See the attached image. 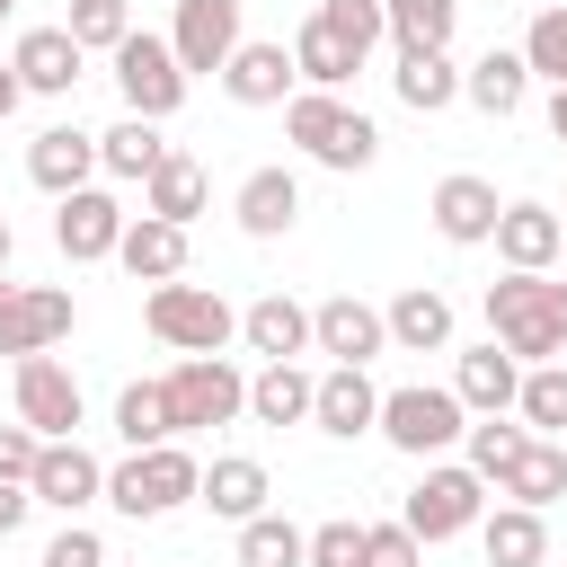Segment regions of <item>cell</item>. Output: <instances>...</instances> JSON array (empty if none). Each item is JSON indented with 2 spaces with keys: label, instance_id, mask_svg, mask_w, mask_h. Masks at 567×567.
<instances>
[{
  "label": "cell",
  "instance_id": "1",
  "mask_svg": "<svg viewBox=\"0 0 567 567\" xmlns=\"http://www.w3.org/2000/svg\"><path fill=\"white\" fill-rule=\"evenodd\" d=\"M487 328L514 363H558L567 354V284H549V275L487 284Z\"/></svg>",
  "mask_w": 567,
  "mask_h": 567
},
{
  "label": "cell",
  "instance_id": "2",
  "mask_svg": "<svg viewBox=\"0 0 567 567\" xmlns=\"http://www.w3.org/2000/svg\"><path fill=\"white\" fill-rule=\"evenodd\" d=\"M284 133L319 159V168H372L381 159V124L363 115V106H346L337 89H301V97H284Z\"/></svg>",
  "mask_w": 567,
  "mask_h": 567
},
{
  "label": "cell",
  "instance_id": "3",
  "mask_svg": "<svg viewBox=\"0 0 567 567\" xmlns=\"http://www.w3.org/2000/svg\"><path fill=\"white\" fill-rule=\"evenodd\" d=\"M195 487H204V461H195L186 443L124 452V461L106 470V505H115V514H133V523H159V514H177Z\"/></svg>",
  "mask_w": 567,
  "mask_h": 567
},
{
  "label": "cell",
  "instance_id": "4",
  "mask_svg": "<svg viewBox=\"0 0 567 567\" xmlns=\"http://www.w3.org/2000/svg\"><path fill=\"white\" fill-rule=\"evenodd\" d=\"M142 328L159 337V346H177V354H221L230 337H239V310L213 292V284H151V301H142Z\"/></svg>",
  "mask_w": 567,
  "mask_h": 567
},
{
  "label": "cell",
  "instance_id": "5",
  "mask_svg": "<svg viewBox=\"0 0 567 567\" xmlns=\"http://www.w3.org/2000/svg\"><path fill=\"white\" fill-rule=\"evenodd\" d=\"M478 514H487V478H478L470 461H434V470L408 487V505H399V523H408L416 540H461V532H478Z\"/></svg>",
  "mask_w": 567,
  "mask_h": 567
},
{
  "label": "cell",
  "instance_id": "6",
  "mask_svg": "<svg viewBox=\"0 0 567 567\" xmlns=\"http://www.w3.org/2000/svg\"><path fill=\"white\" fill-rule=\"evenodd\" d=\"M159 399H168V434H204V425L248 416V381H239L221 354H186V363L159 381Z\"/></svg>",
  "mask_w": 567,
  "mask_h": 567
},
{
  "label": "cell",
  "instance_id": "7",
  "mask_svg": "<svg viewBox=\"0 0 567 567\" xmlns=\"http://www.w3.org/2000/svg\"><path fill=\"white\" fill-rule=\"evenodd\" d=\"M106 62H115V89H124V115H151V124H168V115L186 106V71H177L168 35L133 27V35H124Z\"/></svg>",
  "mask_w": 567,
  "mask_h": 567
},
{
  "label": "cell",
  "instance_id": "8",
  "mask_svg": "<svg viewBox=\"0 0 567 567\" xmlns=\"http://www.w3.org/2000/svg\"><path fill=\"white\" fill-rule=\"evenodd\" d=\"M461 416H470V408H461L452 390L408 381V390H381V416H372V425H381V434H390L408 461H434L443 443H461Z\"/></svg>",
  "mask_w": 567,
  "mask_h": 567
},
{
  "label": "cell",
  "instance_id": "9",
  "mask_svg": "<svg viewBox=\"0 0 567 567\" xmlns=\"http://www.w3.org/2000/svg\"><path fill=\"white\" fill-rule=\"evenodd\" d=\"M71 319H80V301L62 284H9L0 292V354H53L71 337Z\"/></svg>",
  "mask_w": 567,
  "mask_h": 567
},
{
  "label": "cell",
  "instance_id": "10",
  "mask_svg": "<svg viewBox=\"0 0 567 567\" xmlns=\"http://www.w3.org/2000/svg\"><path fill=\"white\" fill-rule=\"evenodd\" d=\"M27 496L53 505V514H80V505L106 496V461H97L80 434H53V443L35 452V470H27Z\"/></svg>",
  "mask_w": 567,
  "mask_h": 567
},
{
  "label": "cell",
  "instance_id": "11",
  "mask_svg": "<svg viewBox=\"0 0 567 567\" xmlns=\"http://www.w3.org/2000/svg\"><path fill=\"white\" fill-rule=\"evenodd\" d=\"M115 239H124V204L106 186H71L62 213H53V248L71 266H97V257H115Z\"/></svg>",
  "mask_w": 567,
  "mask_h": 567
},
{
  "label": "cell",
  "instance_id": "12",
  "mask_svg": "<svg viewBox=\"0 0 567 567\" xmlns=\"http://www.w3.org/2000/svg\"><path fill=\"white\" fill-rule=\"evenodd\" d=\"M80 381L53 363V354H18V425H35L44 443L53 434H80Z\"/></svg>",
  "mask_w": 567,
  "mask_h": 567
},
{
  "label": "cell",
  "instance_id": "13",
  "mask_svg": "<svg viewBox=\"0 0 567 567\" xmlns=\"http://www.w3.org/2000/svg\"><path fill=\"white\" fill-rule=\"evenodd\" d=\"M168 53L177 71H221L239 53V0H177V27H168Z\"/></svg>",
  "mask_w": 567,
  "mask_h": 567
},
{
  "label": "cell",
  "instance_id": "14",
  "mask_svg": "<svg viewBox=\"0 0 567 567\" xmlns=\"http://www.w3.org/2000/svg\"><path fill=\"white\" fill-rule=\"evenodd\" d=\"M372 416H381L372 372H363V363H328V372H319V390H310V425H319V434H337V443H354V434H372Z\"/></svg>",
  "mask_w": 567,
  "mask_h": 567
},
{
  "label": "cell",
  "instance_id": "15",
  "mask_svg": "<svg viewBox=\"0 0 567 567\" xmlns=\"http://www.w3.org/2000/svg\"><path fill=\"white\" fill-rule=\"evenodd\" d=\"M80 44H71V27H27L18 35V53H9V71L27 80V97H71L80 89Z\"/></svg>",
  "mask_w": 567,
  "mask_h": 567
},
{
  "label": "cell",
  "instance_id": "16",
  "mask_svg": "<svg viewBox=\"0 0 567 567\" xmlns=\"http://www.w3.org/2000/svg\"><path fill=\"white\" fill-rule=\"evenodd\" d=\"M310 346H319V354H337V363H372V354L390 346V328H381V310H372V301L337 292V301H319V310H310Z\"/></svg>",
  "mask_w": 567,
  "mask_h": 567
},
{
  "label": "cell",
  "instance_id": "17",
  "mask_svg": "<svg viewBox=\"0 0 567 567\" xmlns=\"http://www.w3.org/2000/svg\"><path fill=\"white\" fill-rule=\"evenodd\" d=\"M89 168H97V133H80V124H44L35 142H27V177L62 204L71 186H89Z\"/></svg>",
  "mask_w": 567,
  "mask_h": 567
},
{
  "label": "cell",
  "instance_id": "18",
  "mask_svg": "<svg viewBox=\"0 0 567 567\" xmlns=\"http://www.w3.org/2000/svg\"><path fill=\"white\" fill-rule=\"evenodd\" d=\"M230 213H239L248 239H284V230L301 221V177H292V168H248L239 195H230Z\"/></svg>",
  "mask_w": 567,
  "mask_h": 567
},
{
  "label": "cell",
  "instance_id": "19",
  "mask_svg": "<svg viewBox=\"0 0 567 567\" xmlns=\"http://www.w3.org/2000/svg\"><path fill=\"white\" fill-rule=\"evenodd\" d=\"M425 213H434V230H443L452 248H478V239L496 230V213H505V204H496V186H487V177L452 168V177L434 186V204H425Z\"/></svg>",
  "mask_w": 567,
  "mask_h": 567
},
{
  "label": "cell",
  "instance_id": "20",
  "mask_svg": "<svg viewBox=\"0 0 567 567\" xmlns=\"http://www.w3.org/2000/svg\"><path fill=\"white\" fill-rule=\"evenodd\" d=\"M487 239H496L505 275H549V266H558V213H549V204H505Z\"/></svg>",
  "mask_w": 567,
  "mask_h": 567
},
{
  "label": "cell",
  "instance_id": "21",
  "mask_svg": "<svg viewBox=\"0 0 567 567\" xmlns=\"http://www.w3.org/2000/svg\"><path fill=\"white\" fill-rule=\"evenodd\" d=\"M115 266H124L133 284H168V275H186V221H159V213L124 221V239H115Z\"/></svg>",
  "mask_w": 567,
  "mask_h": 567
},
{
  "label": "cell",
  "instance_id": "22",
  "mask_svg": "<svg viewBox=\"0 0 567 567\" xmlns=\"http://www.w3.org/2000/svg\"><path fill=\"white\" fill-rule=\"evenodd\" d=\"M221 89H230L239 106H284V89H292V44H257V35H239V53L221 62Z\"/></svg>",
  "mask_w": 567,
  "mask_h": 567
},
{
  "label": "cell",
  "instance_id": "23",
  "mask_svg": "<svg viewBox=\"0 0 567 567\" xmlns=\"http://www.w3.org/2000/svg\"><path fill=\"white\" fill-rule=\"evenodd\" d=\"M204 195H213V177H204V159H195V151H159V168L142 177V213H159V221H186V230H195Z\"/></svg>",
  "mask_w": 567,
  "mask_h": 567
},
{
  "label": "cell",
  "instance_id": "24",
  "mask_svg": "<svg viewBox=\"0 0 567 567\" xmlns=\"http://www.w3.org/2000/svg\"><path fill=\"white\" fill-rule=\"evenodd\" d=\"M381 328H390L399 354H443V346H452V301H443L434 284H408V292L381 310Z\"/></svg>",
  "mask_w": 567,
  "mask_h": 567
},
{
  "label": "cell",
  "instance_id": "25",
  "mask_svg": "<svg viewBox=\"0 0 567 567\" xmlns=\"http://www.w3.org/2000/svg\"><path fill=\"white\" fill-rule=\"evenodd\" d=\"M239 337H248V354L292 363V354H310V310H301L292 292H266V301H248V310H239Z\"/></svg>",
  "mask_w": 567,
  "mask_h": 567
},
{
  "label": "cell",
  "instance_id": "26",
  "mask_svg": "<svg viewBox=\"0 0 567 567\" xmlns=\"http://www.w3.org/2000/svg\"><path fill=\"white\" fill-rule=\"evenodd\" d=\"M514 390H523V363H514L496 337H487V346H470V354H461V372H452V399H461V408H478V416H505V408H514Z\"/></svg>",
  "mask_w": 567,
  "mask_h": 567
},
{
  "label": "cell",
  "instance_id": "27",
  "mask_svg": "<svg viewBox=\"0 0 567 567\" xmlns=\"http://www.w3.org/2000/svg\"><path fill=\"white\" fill-rule=\"evenodd\" d=\"M390 89H399V106H416V115H443V106L461 97L452 44H408V53H399V71H390Z\"/></svg>",
  "mask_w": 567,
  "mask_h": 567
},
{
  "label": "cell",
  "instance_id": "28",
  "mask_svg": "<svg viewBox=\"0 0 567 567\" xmlns=\"http://www.w3.org/2000/svg\"><path fill=\"white\" fill-rule=\"evenodd\" d=\"M496 496H514V505H532V514H549V505L567 496V443H549V434H532V443L514 452V470L496 478Z\"/></svg>",
  "mask_w": 567,
  "mask_h": 567
},
{
  "label": "cell",
  "instance_id": "29",
  "mask_svg": "<svg viewBox=\"0 0 567 567\" xmlns=\"http://www.w3.org/2000/svg\"><path fill=\"white\" fill-rule=\"evenodd\" d=\"M354 71H363V53H354V44L310 9V18H301V35H292V80H310V89H346Z\"/></svg>",
  "mask_w": 567,
  "mask_h": 567
},
{
  "label": "cell",
  "instance_id": "30",
  "mask_svg": "<svg viewBox=\"0 0 567 567\" xmlns=\"http://www.w3.org/2000/svg\"><path fill=\"white\" fill-rule=\"evenodd\" d=\"M461 97L478 106V115H523V97H532V62L523 53H478L470 71H461Z\"/></svg>",
  "mask_w": 567,
  "mask_h": 567
},
{
  "label": "cell",
  "instance_id": "31",
  "mask_svg": "<svg viewBox=\"0 0 567 567\" xmlns=\"http://www.w3.org/2000/svg\"><path fill=\"white\" fill-rule=\"evenodd\" d=\"M478 549H487V567H540L549 558V523L532 505H496V514H478Z\"/></svg>",
  "mask_w": 567,
  "mask_h": 567
},
{
  "label": "cell",
  "instance_id": "32",
  "mask_svg": "<svg viewBox=\"0 0 567 567\" xmlns=\"http://www.w3.org/2000/svg\"><path fill=\"white\" fill-rule=\"evenodd\" d=\"M221 523H248V514H266V496H275V478L257 470V461H213L204 470V487H195Z\"/></svg>",
  "mask_w": 567,
  "mask_h": 567
},
{
  "label": "cell",
  "instance_id": "33",
  "mask_svg": "<svg viewBox=\"0 0 567 567\" xmlns=\"http://www.w3.org/2000/svg\"><path fill=\"white\" fill-rule=\"evenodd\" d=\"M310 390H319V381H310L301 363H266V372L248 381V416H257V425H301V416H310Z\"/></svg>",
  "mask_w": 567,
  "mask_h": 567
},
{
  "label": "cell",
  "instance_id": "34",
  "mask_svg": "<svg viewBox=\"0 0 567 567\" xmlns=\"http://www.w3.org/2000/svg\"><path fill=\"white\" fill-rule=\"evenodd\" d=\"M159 151H168V142H159V124H151V115H124V124H106V133H97V168H106V177H151V168H159Z\"/></svg>",
  "mask_w": 567,
  "mask_h": 567
},
{
  "label": "cell",
  "instance_id": "35",
  "mask_svg": "<svg viewBox=\"0 0 567 567\" xmlns=\"http://www.w3.org/2000/svg\"><path fill=\"white\" fill-rule=\"evenodd\" d=\"M115 434H124V452L177 443V434H168V399H159V381H124V399H115Z\"/></svg>",
  "mask_w": 567,
  "mask_h": 567
},
{
  "label": "cell",
  "instance_id": "36",
  "mask_svg": "<svg viewBox=\"0 0 567 567\" xmlns=\"http://www.w3.org/2000/svg\"><path fill=\"white\" fill-rule=\"evenodd\" d=\"M514 408H523V434H567V363H532Z\"/></svg>",
  "mask_w": 567,
  "mask_h": 567
},
{
  "label": "cell",
  "instance_id": "37",
  "mask_svg": "<svg viewBox=\"0 0 567 567\" xmlns=\"http://www.w3.org/2000/svg\"><path fill=\"white\" fill-rule=\"evenodd\" d=\"M381 18H390V35H399V53H408V44H452L461 0H381Z\"/></svg>",
  "mask_w": 567,
  "mask_h": 567
},
{
  "label": "cell",
  "instance_id": "38",
  "mask_svg": "<svg viewBox=\"0 0 567 567\" xmlns=\"http://www.w3.org/2000/svg\"><path fill=\"white\" fill-rule=\"evenodd\" d=\"M62 27H71V44H80V53H115V44L133 35V9H124V0H71V18H62Z\"/></svg>",
  "mask_w": 567,
  "mask_h": 567
},
{
  "label": "cell",
  "instance_id": "39",
  "mask_svg": "<svg viewBox=\"0 0 567 567\" xmlns=\"http://www.w3.org/2000/svg\"><path fill=\"white\" fill-rule=\"evenodd\" d=\"M239 567H301V532L284 514H248L239 523Z\"/></svg>",
  "mask_w": 567,
  "mask_h": 567
},
{
  "label": "cell",
  "instance_id": "40",
  "mask_svg": "<svg viewBox=\"0 0 567 567\" xmlns=\"http://www.w3.org/2000/svg\"><path fill=\"white\" fill-rule=\"evenodd\" d=\"M523 62H532V80L567 89V9H540V18H532V35H523Z\"/></svg>",
  "mask_w": 567,
  "mask_h": 567
},
{
  "label": "cell",
  "instance_id": "41",
  "mask_svg": "<svg viewBox=\"0 0 567 567\" xmlns=\"http://www.w3.org/2000/svg\"><path fill=\"white\" fill-rule=\"evenodd\" d=\"M461 434H470V470H478V478H505V470H514V452L532 443L523 425H496V416H478V425H461Z\"/></svg>",
  "mask_w": 567,
  "mask_h": 567
},
{
  "label": "cell",
  "instance_id": "42",
  "mask_svg": "<svg viewBox=\"0 0 567 567\" xmlns=\"http://www.w3.org/2000/svg\"><path fill=\"white\" fill-rule=\"evenodd\" d=\"M301 567H363V523H354V514H337V523L301 532Z\"/></svg>",
  "mask_w": 567,
  "mask_h": 567
},
{
  "label": "cell",
  "instance_id": "43",
  "mask_svg": "<svg viewBox=\"0 0 567 567\" xmlns=\"http://www.w3.org/2000/svg\"><path fill=\"white\" fill-rule=\"evenodd\" d=\"M319 18L354 44V53H372L381 35H390V18H381V0H319Z\"/></svg>",
  "mask_w": 567,
  "mask_h": 567
},
{
  "label": "cell",
  "instance_id": "44",
  "mask_svg": "<svg viewBox=\"0 0 567 567\" xmlns=\"http://www.w3.org/2000/svg\"><path fill=\"white\" fill-rule=\"evenodd\" d=\"M363 567H425V540L408 523H363Z\"/></svg>",
  "mask_w": 567,
  "mask_h": 567
},
{
  "label": "cell",
  "instance_id": "45",
  "mask_svg": "<svg viewBox=\"0 0 567 567\" xmlns=\"http://www.w3.org/2000/svg\"><path fill=\"white\" fill-rule=\"evenodd\" d=\"M44 567H106V540H97L89 523H62V532L44 540Z\"/></svg>",
  "mask_w": 567,
  "mask_h": 567
},
{
  "label": "cell",
  "instance_id": "46",
  "mask_svg": "<svg viewBox=\"0 0 567 567\" xmlns=\"http://www.w3.org/2000/svg\"><path fill=\"white\" fill-rule=\"evenodd\" d=\"M35 452H44V434H35V425H0V478H9V487H27Z\"/></svg>",
  "mask_w": 567,
  "mask_h": 567
},
{
  "label": "cell",
  "instance_id": "47",
  "mask_svg": "<svg viewBox=\"0 0 567 567\" xmlns=\"http://www.w3.org/2000/svg\"><path fill=\"white\" fill-rule=\"evenodd\" d=\"M27 505H35V496H27V487H9V478H0V540H9V532H18V523H27Z\"/></svg>",
  "mask_w": 567,
  "mask_h": 567
},
{
  "label": "cell",
  "instance_id": "48",
  "mask_svg": "<svg viewBox=\"0 0 567 567\" xmlns=\"http://www.w3.org/2000/svg\"><path fill=\"white\" fill-rule=\"evenodd\" d=\"M18 97H27V80H18V71H9V62H0V124H9V115H18Z\"/></svg>",
  "mask_w": 567,
  "mask_h": 567
},
{
  "label": "cell",
  "instance_id": "49",
  "mask_svg": "<svg viewBox=\"0 0 567 567\" xmlns=\"http://www.w3.org/2000/svg\"><path fill=\"white\" fill-rule=\"evenodd\" d=\"M549 133H558V151H567V89H549Z\"/></svg>",
  "mask_w": 567,
  "mask_h": 567
},
{
  "label": "cell",
  "instance_id": "50",
  "mask_svg": "<svg viewBox=\"0 0 567 567\" xmlns=\"http://www.w3.org/2000/svg\"><path fill=\"white\" fill-rule=\"evenodd\" d=\"M9 248H18V230H9V221H0V275H9Z\"/></svg>",
  "mask_w": 567,
  "mask_h": 567
},
{
  "label": "cell",
  "instance_id": "51",
  "mask_svg": "<svg viewBox=\"0 0 567 567\" xmlns=\"http://www.w3.org/2000/svg\"><path fill=\"white\" fill-rule=\"evenodd\" d=\"M0 18H18V0H0Z\"/></svg>",
  "mask_w": 567,
  "mask_h": 567
},
{
  "label": "cell",
  "instance_id": "52",
  "mask_svg": "<svg viewBox=\"0 0 567 567\" xmlns=\"http://www.w3.org/2000/svg\"><path fill=\"white\" fill-rule=\"evenodd\" d=\"M558 257H567V221H558Z\"/></svg>",
  "mask_w": 567,
  "mask_h": 567
}]
</instances>
